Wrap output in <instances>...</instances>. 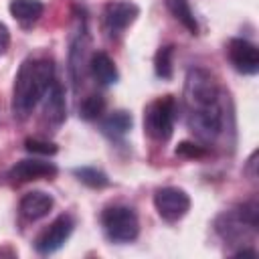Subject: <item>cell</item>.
Wrapping results in <instances>:
<instances>
[{
	"label": "cell",
	"instance_id": "1",
	"mask_svg": "<svg viewBox=\"0 0 259 259\" xmlns=\"http://www.w3.org/2000/svg\"><path fill=\"white\" fill-rule=\"evenodd\" d=\"M184 109L190 132L202 142H214L223 134L225 103L214 75L202 67H192L184 81Z\"/></svg>",
	"mask_w": 259,
	"mask_h": 259
},
{
	"label": "cell",
	"instance_id": "2",
	"mask_svg": "<svg viewBox=\"0 0 259 259\" xmlns=\"http://www.w3.org/2000/svg\"><path fill=\"white\" fill-rule=\"evenodd\" d=\"M55 81V65L51 59H26L16 71L12 87V113L16 119H26L42 101Z\"/></svg>",
	"mask_w": 259,
	"mask_h": 259
},
{
	"label": "cell",
	"instance_id": "3",
	"mask_svg": "<svg viewBox=\"0 0 259 259\" xmlns=\"http://www.w3.org/2000/svg\"><path fill=\"white\" fill-rule=\"evenodd\" d=\"M217 233L229 243H243V239L251 237L259 229V204L257 200H247L233 210L223 212L217 223Z\"/></svg>",
	"mask_w": 259,
	"mask_h": 259
},
{
	"label": "cell",
	"instance_id": "4",
	"mask_svg": "<svg viewBox=\"0 0 259 259\" xmlns=\"http://www.w3.org/2000/svg\"><path fill=\"white\" fill-rule=\"evenodd\" d=\"M176 101L172 95L158 97L144 109V132L154 142H168L174 130Z\"/></svg>",
	"mask_w": 259,
	"mask_h": 259
},
{
	"label": "cell",
	"instance_id": "5",
	"mask_svg": "<svg viewBox=\"0 0 259 259\" xmlns=\"http://www.w3.org/2000/svg\"><path fill=\"white\" fill-rule=\"evenodd\" d=\"M101 227L109 241L113 243H130L140 235V221L132 206L111 204L101 212Z\"/></svg>",
	"mask_w": 259,
	"mask_h": 259
},
{
	"label": "cell",
	"instance_id": "6",
	"mask_svg": "<svg viewBox=\"0 0 259 259\" xmlns=\"http://www.w3.org/2000/svg\"><path fill=\"white\" fill-rule=\"evenodd\" d=\"M89 67V32H87V18L85 14H77V24L71 38L69 49V75L75 87H79L83 79V69Z\"/></svg>",
	"mask_w": 259,
	"mask_h": 259
},
{
	"label": "cell",
	"instance_id": "7",
	"mask_svg": "<svg viewBox=\"0 0 259 259\" xmlns=\"http://www.w3.org/2000/svg\"><path fill=\"white\" fill-rule=\"evenodd\" d=\"M140 14L138 4L130 0H109L101 12V24L109 38H117Z\"/></svg>",
	"mask_w": 259,
	"mask_h": 259
},
{
	"label": "cell",
	"instance_id": "8",
	"mask_svg": "<svg viewBox=\"0 0 259 259\" xmlns=\"http://www.w3.org/2000/svg\"><path fill=\"white\" fill-rule=\"evenodd\" d=\"M154 206L158 210V214L168 221V223H176L182 217H186V212L190 210V196L176 186H164L158 188L154 194Z\"/></svg>",
	"mask_w": 259,
	"mask_h": 259
},
{
	"label": "cell",
	"instance_id": "9",
	"mask_svg": "<svg viewBox=\"0 0 259 259\" xmlns=\"http://www.w3.org/2000/svg\"><path fill=\"white\" fill-rule=\"evenodd\" d=\"M73 227H75V223H73V219H71L69 214H59V217L36 237L34 249H36L40 255H49V253L59 251V249L67 243V239L71 237Z\"/></svg>",
	"mask_w": 259,
	"mask_h": 259
},
{
	"label": "cell",
	"instance_id": "10",
	"mask_svg": "<svg viewBox=\"0 0 259 259\" xmlns=\"http://www.w3.org/2000/svg\"><path fill=\"white\" fill-rule=\"evenodd\" d=\"M227 57L233 69L243 75H255L259 71V51L247 38H231L227 45Z\"/></svg>",
	"mask_w": 259,
	"mask_h": 259
},
{
	"label": "cell",
	"instance_id": "11",
	"mask_svg": "<svg viewBox=\"0 0 259 259\" xmlns=\"http://www.w3.org/2000/svg\"><path fill=\"white\" fill-rule=\"evenodd\" d=\"M57 166L53 162L40 160V158H26L16 162L10 172L8 178L12 182H32V180H40V178H55L57 176Z\"/></svg>",
	"mask_w": 259,
	"mask_h": 259
},
{
	"label": "cell",
	"instance_id": "12",
	"mask_svg": "<svg viewBox=\"0 0 259 259\" xmlns=\"http://www.w3.org/2000/svg\"><path fill=\"white\" fill-rule=\"evenodd\" d=\"M45 101V107H42V115H45V121H49L51 125H61L67 117V105H65V91H63V85L55 79L53 85L49 87V91L45 93L42 97Z\"/></svg>",
	"mask_w": 259,
	"mask_h": 259
},
{
	"label": "cell",
	"instance_id": "13",
	"mask_svg": "<svg viewBox=\"0 0 259 259\" xmlns=\"http://www.w3.org/2000/svg\"><path fill=\"white\" fill-rule=\"evenodd\" d=\"M53 204H55V200H53L51 194H47L42 190H30V192H26L20 198L18 208H20L22 219H26V221L32 223V221H38V219L47 217L51 212Z\"/></svg>",
	"mask_w": 259,
	"mask_h": 259
},
{
	"label": "cell",
	"instance_id": "14",
	"mask_svg": "<svg viewBox=\"0 0 259 259\" xmlns=\"http://www.w3.org/2000/svg\"><path fill=\"white\" fill-rule=\"evenodd\" d=\"M89 71L99 85H113L119 79V73H117L113 59L103 51H97L89 57Z\"/></svg>",
	"mask_w": 259,
	"mask_h": 259
},
{
	"label": "cell",
	"instance_id": "15",
	"mask_svg": "<svg viewBox=\"0 0 259 259\" xmlns=\"http://www.w3.org/2000/svg\"><path fill=\"white\" fill-rule=\"evenodd\" d=\"M8 10L22 26H32L42 16L45 6L40 0H10Z\"/></svg>",
	"mask_w": 259,
	"mask_h": 259
},
{
	"label": "cell",
	"instance_id": "16",
	"mask_svg": "<svg viewBox=\"0 0 259 259\" xmlns=\"http://www.w3.org/2000/svg\"><path fill=\"white\" fill-rule=\"evenodd\" d=\"M132 127V115L123 109H117V111H111L107 117L101 119V132L111 138V140H119L123 138Z\"/></svg>",
	"mask_w": 259,
	"mask_h": 259
},
{
	"label": "cell",
	"instance_id": "17",
	"mask_svg": "<svg viewBox=\"0 0 259 259\" xmlns=\"http://www.w3.org/2000/svg\"><path fill=\"white\" fill-rule=\"evenodd\" d=\"M166 6L170 10V14L190 32V34H198V22H196V16L190 8V2L188 0H166Z\"/></svg>",
	"mask_w": 259,
	"mask_h": 259
},
{
	"label": "cell",
	"instance_id": "18",
	"mask_svg": "<svg viewBox=\"0 0 259 259\" xmlns=\"http://www.w3.org/2000/svg\"><path fill=\"white\" fill-rule=\"evenodd\" d=\"M172 59H174V47L172 45H166V47H160L156 57H154V71L160 79H170L172 77Z\"/></svg>",
	"mask_w": 259,
	"mask_h": 259
},
{
	"label": "cell",
	"instance_id": "19",
	"mask_svg": "<svg viewBox=\"0 0 259 259\" xmlns=\"http://www.w3.org/2000/svg\"><path fill=\"white\" fill-rule=\"evenodd\" d=\"M103 109H105V99H103L99 93H91V95H87V97L81 101V105H79V115H81L83 119H87V121H93V119L101 117Z\"/></svg>",
	"mask_w": 259,
	"mask_h": 259
},
{
	"label": "cell",
	"instance_id": "20",
	"mask_svg": "<svg viewBox=\"0 0 259 259\" xmlns=\"http://www.w3.org/2000/svg\"><path fill=\"white\" fill-rule=\"evenodd\" d=\"M75 176H77L83 184H87V186H91V188H103V186L109 184L107 174L101 172V170H97V168H93V166L75 168Z\"/></svg>",
	"mask_w": 259,
	"mask_h": 259
},
{
	"label": "cell",
	"instance_id": "21",
	"mask_svg": "<svg viewBox=\"0 0 259 259\" xmlns=\"http://www.w3.org/2000/svg\"><path fill=\"white\" fill-rule=\"evenodd\" d=\"M26 150L30 154H40V156H53L57 154V146L53 142H47V140H38V138H28L24 142Z\"/></svg>",
	"mask_w": 259,
	"mask_h": 259
},
{
	"label": "cell",
	"instance_id": "22",
	"mask_svg": "<svg viewBox=\"0 0 259 259\" xmlns=\"http://www.w3.org/2000/svg\"><path fill=\"white\" fill-rule=\"evenodd\" d=\"M176 154L182 158H202L206 154V150L194 142H180L176 148Z\"/></svg>",
	"mask_w": 259,
	"mask_h": 259
},
{
	"label": "cell",
	"instance_id": "23",
	"mask_svg": "<svg viewBox=\"0 0 259 259\" xmlns=\"http://www.w3.org/2000/svg\"><path fill=\"white\" fill-rule=\"evenodd\" d=\"M8 45H10V32H8L6 24L0 22V55L8 49Z\"/></svg>",
	"mask_w": 259,
	"mask_h": 259
},
{
	"label": "cell",
	"instance_id": "24",
	"mask_svg": "<svg viewBox=\"0 0 259 259\" xmlns=\"http://www.w3.org/2000/svg\"><path fill=\"white\" fill-rule=\"evenodd\" d=\"M255 158H257V152H253L251 154V158H249V172H251V178H255Z\"/></svg>",
	"mask_w": 259,
	"mask_h": 259
}]
</instances>
